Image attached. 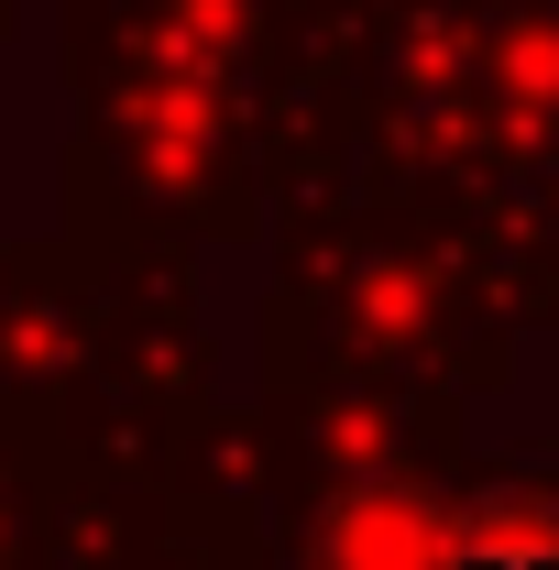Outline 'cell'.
I'll return each mask as SVG.
<instances>
[{"label": "cell", "instance_id": "obj_1", "mask_svg": "<svg viewBox=\"0 0 559 570\" xmlns=\"http://www.w3.org/2000/svg\"><path fill=\"white\" fill-rule=\"evenodd\" d=\"M450 570H559V504H483L450 538Z\"/></svg>", "mask_w": 559, "mask_h": 570}]
</instances>
